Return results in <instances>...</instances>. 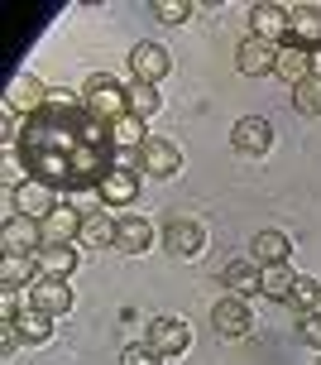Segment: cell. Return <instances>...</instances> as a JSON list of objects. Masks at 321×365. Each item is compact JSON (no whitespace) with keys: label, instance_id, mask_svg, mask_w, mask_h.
<instances>
[{"label":"cell","instance_id":"e0dca14e","mask_svg":"<svg viewBox=\"0 0 321 365\" xmlns=\"http://www.w3.org/2000/svg\"><path fill=\"white\" fill-rule=\"evenodd\" d=\"M273 77H283L288 87H302L307 77H312V53L298 48V43H283L278 48V63H273Z\"/></svg>","mask_w":321,"mask_h":365},{"label":"cell","instance_id":"d6a6232c","mask_svg":"<svg viewBox=\"0 0 321 365\" xmlns=\"http://www.w3.org/2000/svg\"><path fill=\"white\" fill-rule=\"evenodd\" d=\"M298 341L321 351V308L317 312H298Z\"/></svg>","mask_w":321,"mask_h":365},{"label":"cell","instance_id":"9c48e42d","mask_svg":"<svg viewBox=\"0 0 321 365\" xmlns=\"http://www.w3.org/2000/svg\"><path fill=\"white\" fill-rule=\"evenodd\" d=\"M149 346L168 361V356H182V351L192 346V331H187L182 317H154L149 322Z\"/></svg>","mask_w":321,"mask_h":365},{"label":"cell","instance_id":"836d02e7","mask_svg":"<svg viewBox=\"0 0 321 365\" xmlns=\"http://www.w3.org/2000/svg\"><path fill=\"white\" fill-rule=\"evenodd\" d=\"M120 365H163V356L149 346V341H135V346L120 351Z\"/></svg>","mask_w":321,"mask_h":365},{"label":"cell","instance_id":"f1b7e54d","mask_svg":"<svg viewBox=\"0 0 321 365\" xmlns=\"http://www.w3.org/2000/svg\"><path fill=\"white\" fill-rule=\"evenodd\" d=\"M288 303H293L298 312H317L321 308V284H317V279H307V274H298V279H293V293H288Z\"/></svg>","mask_w":321,"mask_h":365},{"label":"cell","instance_id":"cb8c5ba5","mask_svg":"<svg viewBox=\"0 0 321 365\" xmlns=\"http://www.w3.org/2000/svg\"><path fill=\"white\" fill-rule=\"evenodd\" d=\"M38 279V264L34 255H5L0 259V284L5 289H19V284H34Z\"/></svg>","mask_w":321,"mask_h":365},{"label":"cell","instance_id":"2e32d148","mask_svg":"<svg viewBox=\"0 0 321 365\" xmlns=\"http://www.w3.org/2000/svg\"><path fill=\"white\" fill-rule=\"evenodd\" d=\"M82 245H87V250H110V245H115V240H120V221L110 217V212H87V217H82Z\"/></svg>","mask_w":321,"mask_h":365},{"label":"cell","instance_id":"7402d4cb","mask_svg":"<svg viewBox=\"0 0 321 365\" xmlns=\"http://www.w3.org/2000/svg\"><path fill=\"white\" fill-rule=\"evenodd\" d=\"M149 240H154V226L144 217H125L120 221V240H115V250H125V255H144L149 250Z\"/></svg>","mask_w":321,"mask_h":365},{"label":"cell","instance_id":"44dd1931","mask_svg":"<svg viewBox=\"0 0 321 365\" xmlns=\"http://www.w3.org/2000/svg\"><path fill=\"white\" fill-rule=\"evenodd\" d=\"M135 197H140V173H130V168H115V173L101 182V202H106V207H130Z\"/></svg>","mask_w":321,"mask_h":365},{"label":"cell","instance_id":"e575fe53","mask_svg":"<svg viewBox=\"0 0 321 365\" xmlns=\"http://www.w3.org/2000/svg\"><path fill=\"white\" fill-rule=\"evenodd\" d=\"M0 322H19V289H0Z\"/></svg>","mask_w":321,"mask_h":365},{"label":"cell","instance_id":"4fadbf2b","mask_svg":"<svg viewBox=\"0 0 321 365\" xmlns=\"http://www.w3.org/2000/svg\"><path fill=\"white\" fill-rule=\"evenodd\" d=\"M288 43H298V48H321V10L317 5H293L288 10Z\"/></svg>","mask_w":321,"mask_h":365},{"label":"cell","instance_id":"8d00e7d4","mask_svg":"<svg viewBox=\"0 0 321 365\" xmlns=\"http://www.w3.org/2000/svg\"><path fill=\"white\" fill-rule=\"evenodd\" d=\"M312 77L321 82V48H312Z\"/></svg>","mask_w":321,"mask_h":365},{"label":"cell","instance_id":"5bb4252c","mask_svg":"<svg viewBox=\"0 0 321 365\" xmlns=\"http://www.w3.org/2000/svg\"><path fill=\"white\" fill-rule=\"evenodd\" d=\"M144 173H154V178H178L182 173V149L173 145V140L149 135V145H144Z\"/></svg>","mask_w":321,"mask_h":365},{"label":"cell","instance_id":"74e56055","mask_svg":"<svg viewBox=\"0 0 321 365\" xmlns=\"http://www.w3.org/2000/svg\"><path fill=\"white\" fill-rule=\"evenodd\" d=\"M317 365H321V361H317Z\"/></svg>","mask_w":321,"mask_h":365},{"label":"cell","instance_id":"d4e9b609","mask_svg":"<svg viewBox=\"0 0 321 365\" xmlns=\"http://www.w3.org/2000/svg\"><path fill=\"white\" fill-rule=\"evenodd\" d=\"M82 217H87V212H72V207H58L53 217L43 221V236H48V240H72V236H82Z\"/></svg>","mask_w":321,"mask_h":365},{"label":"cell","instance_id":"6da1fadb","mask_svg":"<svg viewBox=\"0 0 321 365\" xmlns=\"http://www.w3.org/2000/svg\"><path fill=\"white\" fill-rule=\"evenodd\" d=\"M19 159L34 182H48L53 192H101V182L115 168L140 173L144 149H120L110 135V120H101L87 106L82 91L53 87L48 101L19 120Z\"/></svg>","mask_w":321,"mask_h":365},{"label":"cell","instance_id":"ffe728a7","mask_svg":"<svg viewBox=\"0 0 321 365\" xmlns=\"http://www.w3.org/2000/svg\"><path fill=\"white\" fill-rule=\"evenodd\" d=\"M221 284L231 289V298H250V293H259V264L254 259H231L221 269Z\"/></svg>","mask_w":321,"mask_h":365},{"label":"cell","instance_id":"4dcf8cb0","mask_svg":"<svg viewBox=\"0 0 321 365\" xmlns=\"http://www.w3.org/2000/svg\"><path fill=\"white\" fill-rule=\"evenodd\" d=\"M293 106L302 110V115H321V82L317 77H307L302 87H293Z\"/></svg>","mask_w":321,"mask_h":365},{"label":"cell","instance_id":"4316f807","mask_svg":"<svg viewBox=\"0 0 321 365\" xmlns=\"http://www.w3.org/2000/svg\"><path fill=\"white\" fill-rule=\"evenodd\" d=\"M125 96H130V115H140V120H144V115H154V110L163 106L159 87H149V82H140V77L125 87Z\"/></svg>","mask_w":321,"mask_h":365},{"label":"cell","instance_id":"8992f818","mask_svg":"<svg viewBox=\"0 0 321 365\" xmlns=\"http://www.w3.org/2000/svg\"><path fill=\"white\" fill-rule=\"evenodd\" d=\"M29 308L48 312V317H68V312H72L68 279H48V274H38L34 284H29Z\"/></svg>","mask_w":321,"mask_h":365},{"label":"cell","instance_id":"7c38bea8","mask_svg":"<svg viewBox=\"0 0 321 365\" xmlns=\"http://www.w3.org/2000/svg\"><path fill=\"white\" fill-rule=\"evenodd\" d=\"M15 212L19 217H34V221H48L58 212V192L48 187V182H24V187H15Z\"/></svg>","mask_w":321,"mask_h":365},{"label":"cell","instance_id":"603a6c76","mask_svg":"<svg viewBox=\"0 0 321 365\" xmlns=\"http://www.w3.org/2000/svg\"><path fill=\"white\" fill-rule=\"evenodd\" d=\"M293 279H298V274L288 269V264H264V269H259V293H264V298H273V303H288Z\"/></svg>","mask_w":321,"mask_h":365},{"label":"cell","instance_id":"ba28073f","mask_svg":"<svg viewBox=\"0 0 321 365\" xmlns=\"http://www.w3.org/2000/svg\"><path fill=\"white\" fill-rule=\"evenodd\" d=\"M250 34L283 48V43H288V10H283V5H273V0L250 5Z\"/></svg>","mask_w":321,"mask_h":365},{"label":"cell","instance_id":"d590c367","mask_svg":"<svg viewBox=\"0 0 321 365\" xmlns=\"http://www.w3.org/2000/svg\"><path fill=\"white\" fill-rule=\"evenodd\" d=\"M19 341H24V336H19V327H15V322H0V356H15V351H19Z\"/></svg>","mask_w":321,"mask_h":365},{"label":"cell","instance_id":"8fae6325","mask_svg":"<svg viewBox=\"0 0 321 365\" xmlns=\"http://www.w3.org/2000/svg\"><path fill=\"white\" fill-rule=\"evenodd\" d=\"M273 63H278V43H264V38H240V48H235V68L245 77H268L273 73Z\"/></svg>","mask_w":321,"mask_h":365},{"label":"cell","instance_id":"484cf974","mask_svg":"<svg viewBox=\"0 0 321 365\" xmlns=\"http://www.w3.org/2000/svg\"><path fill=\"white\" fill-rule=\"evenodd\" d=\"M15 327H19V336H24L29 346H43V341L53 336V317H48V312H38V308H29V312H19Z\"/></svg>","mask_w":321,"mask_h":365},{"label":"cell","instance_id":"7a4b0ae2","mask_svg":"<svg viewBox=\"0 0 321 365\" xmlns=\"http://www.w3.org/2000/svg\"><path fill=\"white\" fill-rule=\"evenodd\" d=\"M82 96H87V106L101 115V120H120V115H130V96L125 87L115 82V77L106 73H91L87 77V87H82Z\"/></svg>","mask_w":321,"mask_h":365},{"label":"cell","instance_id":"5b68a950","mask_svg":"<svg viewBox=\"0 0 321 365\" xmlns=\"http://www.w3.org/2000/svg\"><path fill=\"white\" fill-rule=\"evenodd\" d=\"M130 68H135V77L140 82H163V77L173 73V58H168V48L163 43H154V38H140L135 48H130Z\"/></svg>","mask_w":321,"mask_h":365},{"label":"cell","instance_id":"30bf717a","mask_svg":"<svg viewBox=\"0 0 321 365\" xmlns=\"http://www.w3.org/2000/svg\"><path fill=\"white\" fill-rule=\"evenodd\" d=\"M250 327H254V317H250V308H245V298H221V303L211 308V331L216 336L240 341Z\"/></svg>","mask_w":321,"mask_h":365},{"label":"cell","instance_id":"f546056e","mask_svg":"<svg viewBox=\"0 0 321 365\" xmlns=\"http://www.w3.org/2000/svg\"><path fill=\"white\" fill-rule=\"evenodd\" d=\"M0 182H5L10 192L29 182V168H24V159H19V149H0Z\"/></svg>","mask_w":321,"mask_h":365},{"label":"cell","instance_id":"52a82bcc","mask_svg":"<svg viewBox=\"0 0 321 365\" xmlns=\"http://www.w3.org/2000/svg\"><path fill=\"white\" fill-rule=\"evenodd\" d=\"M163 245H168V255L173 259H196L201 255V245H206V231L187 217H173L163 226Z\"/></svg>","mask_w":321,"mask_h":365},{"label":"cell","instance_id":"ac0fdd59","mask_svg":"<svg viewBox=\"0 0 321 365\" xmlns=\"http://www.w3.org/2000/svg\"><path fill=\"white\" fill-rule=\"evenodd\" d=\"M34 264H38V274H48V279H68V274L77 269V250H72L68 240H48L34 255Z\"/></svg>","mask_w":321,"mask_h":365},{"label":"cell","instance_id":"83f0119b","mask_svg":"<svg viewBox=\"0 0 321 365\" xmlns=\"http://www.w3.org/2000/svg\"><path fill=\"white\" fill-rule=\"evenodd\" d=\"M110 135H115V145H120V149H144V145H149L140 115H120V120H110Z\"/></svg>","mask_w":321,"mask_h":365},{"label":"cell","instance_id":"d6986e66","mask_svg":"<svg viewBox=\"0 0 321 365\" xmlns=\"http://www.w3.org/2000/svg\"><path fill=\"white\" fill-rule=\"evenodd\" d=\"M254 264L264 269V264H288V255H293V240L283 236V231H254Z\"/></svg>","mask_w":321,"mask_h":365},{"label":"cell","instance_id":"277c9868","mask_svg":"<svg viewBox=\"0 0 321 365\" xmlns=\"http://www.w3.org/2000/svg\"><path fill=\"white\" fill-rule=\"evenodd\" d=\"M231 145H235V154L259 159V154H268V145H273V125H268L264 115H240L231 125Z\"/></svg>","mask_w":321,"mask_h":365},{"label":"cell","instance_id":"3957f363","mask_svg":"<svg viewBox=\"0 0 321 365\" xmlns=\"http://www.w3.org/2000/svg\"><path fill=\"white\" fill-rule=\"evenodd\" d=\"M0 245H5V255H38L48 236H43V221L34 217H10L0 226Z\"/></svg>","mask_w":321,"mask_h":365},{"label":"cell","instance_id":"1f68e13d","mask_svg":"<svg viewBox=\"0 0 321 365\" xmlns=\"http://www.w3.org/2000/svg\"><path fill=\"white\" fill-rule=\"evenodd\" d=\"M192 0H154V15L163 19V24H187L192 19Z\"/></svg>","mask_w":321,"mask_h":365},{"label":"cell","instance_id":"9a60e30c","mask_svg":"<svg viewBox=\"0 0 321 365\" xmlns=\"http://www.w3.org/2000/svg\"><path fill=\"white\" fill-rule=\"evenodd\" d=\"M43 101H48V87H43L34 73L15 77V82H10V91H5V110H15V115H19V110H24V115H34Z\"/></svg>","mask_w":321,"mask_h":365}]
</instances>
